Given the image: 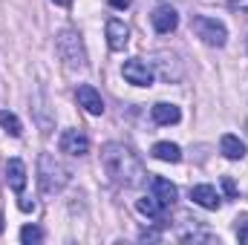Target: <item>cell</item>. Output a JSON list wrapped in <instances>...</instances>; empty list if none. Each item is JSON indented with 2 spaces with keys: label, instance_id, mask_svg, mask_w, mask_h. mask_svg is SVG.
<instances>
[{
  "label": "cell",
  "instance_id": "cb8c5ba5",
  "mask_svg": "<svg viewBox=\"0 0 248 245\" xmlns=\"http://www.w3.org/2000/svg\"><path fill=\"white\" fill-rule=\"evenodd\" d=\"M3 228H6V225H3V214H0V234H3Z\"/></svg>",
  "mask_w": 248,
  "mask_h": 245
},
{
  "label": "cell",
  "instance_id": "7a4b0ae2",
  "mask_svg": "<svg viewBox=\"0 0 248 245\" xmlns=\"http://www.w3.org/2000/svg\"><path fill=\"white\" fill-rule=\"evenodd\" d=\"M66 182H69L66 168L52 153H41L38 156V184H41V190L46 196H55V193H61L63 187H66Z\"/></svg>",
  "mask_w": 248,
  "mask_h": 245
},
{
  "label": "cell",
  "instance_id": "5bb4252c",
  "mask_svg": "<svg viewBox=\"0 0 248 245\" xmlns=\"http://www.w3.org/2000/svg\"><path fill=\"white\" fill-rule=\"evenodd\" d=\"M150 116H153V122H156V124H176L179 119H182V110H179L176 104L162 101V104H153Z\"/></svg>",
  "mask_w": 248,
  "mask_h": 245
},
{
  "label": "cell",
  "instance_id": "9c48e42d",
  "mask_svg": "<svg viewBox=\"0 0 248 245\" xmlns=\"http://www.w3.org/2000/svg\"><path fill=\"white\" fill-rule=\"evenodd\" d=\"M104 32H107V44H110V49H113V52H122L124 46L130 44V29L124 26L122 20H116V17H110V20H107Z\"/></svg>",
  "mask_w": 248,
  "mask_h": 245
},
{
  "label": "cell",
  "instance_id": "4fadbf2b",
  "mask_svg": "<svg viewBox=\"0 0 248 245\" xmlns=\"http://www.w3.org/2000/svg\"><path fill=\"white\" fill-rule=\"evenodd\" d=\"M6 176H9V184H12L15 193H23V187H26V165L20 159L6 162Z\"/></svg>",
  "mask_w": 248,
  "mask_h": 245
},
{
  "label": "cell",
  "instance_id": "3957f363",
  "mask_svg": "<svg viewBox=\"0 0 248 245\" xmlns=\"http://www.w3.org/2000/svg\"><path fill=\"white\" fill-rule=\"evenodd\" d=\"M55 49L61 55V61L69 69H84L87 66V52H84V44H81V35L72 32V29H63L55 38Z\"/></svg>",
  "mask_w": 248,
  "mask_h": 245
},
{
  "label": "cell",
  "instance_id": "44dd1931",
  "mask_svg": "<svg viewBox=\"0 0 248 245\" xmlns=\"http://www.w3.org/2000/svg\"><path fill=\"white\" fill-rule=\"evenodd\" d=\"M17 205H20V211H26V214H29V211H35V202H29V199H20Z\"/></svg>",
  "mask_w": 248,
  "mask_h": 245
},
{
  "label": "cell",
  "instance_id": "8992f818",
  "mask_svg": "<svg viewBox=\"0 0 248 245\" xmlns=\"http://www.w3.org/2000/svg\"><path fill=\"white\" fill-rule=\"evenodd\" d=\"M58 144H61L63 153H69V156H87L90 153V138L81 130H63Z\"/></svg>",
  "mask_w": 248,
  "mask_h": 245
},
{
  "label": "cell",
  "instance_id": "ffe728a7",
  "mask_svg": "<svg viewBox=\"0 0 248 245\" xmlns=\"http://www.w3.org/2000/svg\"><path fill=\"white\" fill-rule=\"evenodd\" d=\"M237 237H240V243H246V245H248V225H243V228L237 225Z\"/></svg>",
  "mask_w": 248,
  "mask_h": 245
},
{
  "label": "cell",
  "instance_id": "7402d4cb",
  "mask_svg": "<svg viewBox=\"0 0 248 245\" xmlns=\"http://www.w3.org/2000/svg\"><path fill=\"white\" fill-rule=\"evenodd\" d=\"M110 6H113V9H127L130 0H110Z\"/></svg>",
  "mask_w": 248,
  "mask_h": 245
},
{
  "label": "cell",
  "instance_id": "30bf717a",
  "mask_svg": "<svg viewBox=\"0 0 248 245\" xmlns=\"http://www.w3.org/2000/svg\"><path fill=\"white\" fill-rule=\"evenodd\" d=\"M190 199H193L196 205H202L205 211H217V208L222 205L217 187H211V184H196V187H190Z\"/></svg>",
  "mask_w": 248,
  "mask_h": 245
},
{
  "label": "cell",
  "instance_id": "603a6c76",
  "mask_svg": "<svg viewBox=\"0 0 248 245\" xmlns=\"http://www.w3.org/2000/svg\"><path fill=\"white\" fill-rule=\"evenodd\" d=\"M52 3H58V6H69L72 0H52Z\"/></svg>",
  "mask_w": 248,
  "mask_h": 245
},
{
  "label": "cell",
  "instance_id": "d6986e66",
  "mask_svg": "<svg viewBox=\"0 0 248 245\" xmlns=\"http://www.w3.org/2000/svg\"><path fill=\"white\" fill-rule=\"evenodd\" d=\"M222 187H225V193H228V196H234V193H237V187H234V182H231L228 176L222 179Z\"/></svg>",
  "mask_w": 248,
  "mask_h": 245
},
{
  "label": "cell",
  "instance_id": "52a82bcc",
  "mask_svg": "<svg viewBox=\"0 0 248 245\" xmlns=\"http://www.w3.org/2000/svg\"><path fill=\"white\" fill-rule=\"evenodd\" d=\"M75 98H78V104H81L90 116H101V113H104V101H101V95H98V90H95L93 84H81V87L75 90Z\"/></svg>",
  "mask_w": 248,
  "mask_h": 245
},
{
  "label": "cell",
  "instance_id": "2e32d148",
  "mask_svg": "<svg viewBox=\"0 0 248 245\" xmlns=\"http://www.w3.org/2000/svg\"><path fill=\"white\" fill-rule=\"evenodd\" d=\"M136 208H139V214H144V216H150V219H162V214H165V205H162L156 196H141V199L136 202Z\"/></svg>",
  "mask_w": 248,
  "mask_h": 245
},
{
  "label": "cell",
  "instance_id": "7c38bea8",
  "mask_svg": "<svg viewBox=\"0 0 248 245\" xmlns=\"http://www.w3.org/2000/svg\"><path fill=\"white\" fill-rule=\"evenodd\" d=\"M219 153H222L225 159H231V162H240V159L246 156V141H243L240 136H234V133H225V136L219 138Z\"/></svg>",
  "mask_w": 248,
  "mask_h": 245
},
{
  "label": "cell",
  "instance_id": "277c9868",
  "mask_svg": "<svg viewBox=\"0 0 248 245\" xmlns=\"http://www.w3.org/2000/svg\"><path fill=\"white\" fill-rule=\"evenodd\" d=\"M190 29H193L196 38H202V44H208V46H225V41H228V32H225V26H222L217 17H193Z\"/></svg>",
  "mask_w": 248,
  "mask_h": 245
},
{
  "label": "cell",
  "instance_id": "5b68a950",
  "mask_svg": "<svg viewBox=\"0 0 248 245\" xmlns=\"http://www.w3.org/2000/svg\"><path fill=\"white\" fill-rule=\"evenodd\" d=\"M122 75H124V81L133 84V87H150V84H153V69L141 61V58H130V61H124Z\"/></svg>",
  "mask_w": 248,
  "mask_h": 245
},
{
  "label": "cell",
  "instance_id": "e0dca14e",
  "mask_svg": "<svg viewBox=\"0 0 248 245\" xmlns=\"http://www.w3.org/2000/svg\"><path fill=\"white\" fill-rule=\"evenodd\" d=\"M0 127H3L9 136H15V138L23 133V124H20V119H17L15 113H9V110H0Z\"/></svg>",
  "mask_w": 248,
  "mask_h": 245
},
{
  "label": "cell",
  "instance_id": "9a60e30c",
  "mask_svg": "<svg viewBox=\"0 0 248 245\" xmlns=\"http://www.w3.org/2000/svg\"><path fill=\"white\" fill-rule=\"evenodd\" d=\"M153 156H156L159 162L176 165V162L182 159V150H179V144H173V141H156V144H153Z\"/></svg>",
  "mask_w": 248,
  "mask_h": 245
},
{
  "label": "cell",
  "instance_id": "ba28073f",
  "mask_svg": "<svg viewBox=\"0 0 248 245\" xmlns=\"http://www.w3.org/2000/svg\"><path fill=\"white\" fill-rule=\"evenodd\" d=\"M150 20H153V29L162 32V35H168V32H173L179 26V15H176L173 6H156V12L150 15Z\"/></svg>",
  "mask_w": 248,
  "mask_h": 245
},
{
  "label": "cell",
  "instance_id": "6da1fadb",
  "mask_svg": "<svg viewBox=\"0 0 248 245\" xmlns=\"http://www.w3.org/2000/svg\"><path fill=\"white\" fill-rule=\"evenodd\" d=\"M101 162H104V170L107 176L116 184H124V187H136V184L144 182V165L139 162V156L124 147L119 141H110L101 147Z\"/></svg>",
  "mask_w": 248,
  "mask_h": 245
},
{
  "label": "cell",
  "instance_id": "8fae6325",
  "mask_svg": "<svg viewBox=\"0 0 248 245\" xmlns=\"http://www.w3.org/2000/svg\"><path fill=\"white\" fill-rule=\"evenodd\" d=\"M150 187H153V196H156L162 205H173V202L179 199L176 184L170 182V179H165V176H153V179H150Z\"/></svg>",
  "mask_w": 248,
  "mask_h": 245
},
{
  "label": "cell",
  "instance_id": "ac0fdd59",
  "mask_svg": "<svg viewBox=\"0 0 248 245\" xmlns=\"http://www.w3.org/2000/svg\"><path fill=\"white\" fill-rule=\"evenodd\" d=\"M41 240H44V231H41L38 225H26V228H20V243L23 245L41 243Z\"/></svg>",
  "mask_w": 248,
  "mask_h": 245
}]
</instances>
